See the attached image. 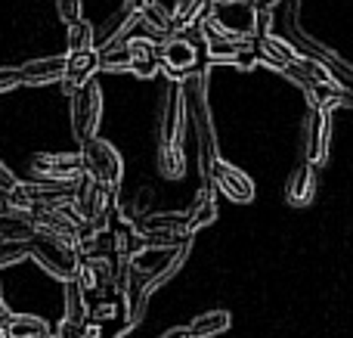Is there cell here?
I'll return each instance as SVG.
<instances>
[{"label": "cell", "instance_id": "cell-11", "mask_svg": "<svg viewBox=\"0 0 353 338\" xmlns=\"http://www.w3.org/2000/svg\"><path fill=\"white\" fill-rule=\"evenodd\" d=\"M28 171L34 180H53V183H78L84 177V159L78 152H37L31 155Z\"/></svg>", "mask_w": 353, "mask_h": 338}, {"label": "cell", "instance_id": "cell-23", "mask_svg": "<svg viewBox=\"0 0 353 338\" xmlns=\"http://www.w3.org/2000/svg\"><path fill=\"white\" fill-rule=\"evenodd\" d=\"M130 66H134V50H130L124 41L103 50V59H99V68H103V72L121 74V72H130Z\"/></svg>", "mask_w": 353, "mask_h": 338}, {"label": "cell", "instance_id": "cell-24", "mask_svg": "<svg viewBox=\"0 0 353 338\" xmlns=\"http://www.w3.org/2000/svg\"><path fill=\"white\" fill-rule=\"evenodd\" d=\"M65 41H68V53H74V50H90L97 47V28H93L87 19H78V22L65 25Z\"/></svg>", "mask_w": 353, "mask_h": 338}, {"label": "cell", "instance_id": "cell-27", "mask_svg": "<svg viewBox=\"0 0 353 338\" xmlns=\"http://www.w3.org/2000/svg\"><path fill=\"white\" fill-rule=\"evenodd\" d=\"M56 16H59L65 25L84 19V0H56Z\"/></svg>", "mask_w": 353, "mask_h": 338}, {"label": "cell", "instance_id": "cell-6", "mask_svg": "<svg viewBox=\"0 0 353 338\" xmlns=\"http://www.w3.org/2000/svg\"><path fill=\"white\" fill-rule=\"evenodd\" d=\"M115 199H118V190L105 183H97L84 174L74 186V205L72 208L78 211V217L84 223H93L97 230H105L112 223V215H115Z\"/></svg>", "mask_w": 353, "mask_h": 338}, {"label": "cell", "instance_id": "cell-31", "mask_svg": "<svg viewBox=\"0 0 353 338\" xmlns=\"http://www.w3.org/2000/svg\"><path fill=\"white\" fill-rule=\"evenodd\" d=\"M10 314H12V310H10V304L3 301V292H0V326H3V323L10 320Z\"/></svg>", "mask_w": 353, "mask_h": 338}, {"label": "cell", "instance_id": "cell-4", "mask_svg": "<svg viewBox=\"0 0 353 338\" xmlns=\"http://www.w3.org/2000/svg\"><path fill=\"white\" fill-rule=\"evenodd\" d=\"M186 97H183V81L168 78L159 93V109H155V137L159 146H183L186 137Z\"/></svg>", "mask_w": 353, "mask_h": 338}, {"label": "cell", "instance_id": "cell-26", "mask_svg": "<svg viewBox=\"0 0 353 338\" xmlns=\"http://www.w3.org/2000/svg\"><path fill=\"white\" fill-rule=\"evenodd\" d=\"M121 314V298H112V295H103L97 304L90 308V320H97V323H109V320H115V317Z\"/></svg>", "mask_w": 353, "mask_h": 338}, {"label": "cell", "instance_id": "cell-9", "mask_svg": "<svg viewBox=\"0 0 353 338\" xmlns=\"http://www.w3.org/2000/svg\"><path fill=\"white\" fill-rule=\"evenodd\" d=\"M205 56V43H201V34L189 37L186 31L183 34H168L165 41L159 43V59H161V72L168 78L183 81L186 74L199 72V59Z\"/></svg>", "mask_w": 353, "mask_h": 338}, {"label": "cell", "instance_id": "cell-12", "mask_svg": "<svg viewBox=\"0 0 353 338\" xmlns=\"http://www.w3.org/2000/svg\"><path fill=\"white\" fill-rule=\"evenodd\" d=\"M208 183H211L220 196H226L230 202H236V205H248L251 199H254V180H251L242 168L230 165V161H223V159L214 161Z\"/></svg>", "mask_w": 353, "mask_h": 338}, {"label": "cell", "instance_id": "cell-17", "mask_svg": "<svg viewBox=\"0 0 353 338\" xmlns=\"http://www.w3.org/2000/svg\"><path fill=\"white\" fill-rule=\"evenodd\" d=\"M214 186L211 183H201V190L195 192V199H192V205L186 208V227H189V233H199V230H205L208 223H214L217 221V199H214Z\"/></svg>", "mask_w": 353, "mask_h": 338}, {"label": "cell", "instance_id": "cell-29", "mask_svg": "<svg viewBox=\"0 0 353 338\" xmlns=\"http://www.w3.org/2000/svg\"><path fill=\"white\" fill-rule=\"evenodd\" d=\"M16 87H22V72L12 66H0V93H10Z\"/></svg>", "mask_w": 353, "mask_h": 338}, {"label": "cell", "instance_id": "cell-13", "mask_svg": "<svg viewBox=\"0 0 353 338\" xmlns=\"http://www.w3.org/2000/svg\"><path fill=\"white\" fill-rule=\"evenodd\" d=\"M68 59V68H65V78H62V93L72 97L78 87H84L87 81L97 78L99 68V59H103V50L99 47H90V50H74V53H65Z\"/></svg>", "mask_w": 353, "mask_h": 338}, {"label": "cell", "instance_id": "cell-20", "mask_svg": "<svg viewBox=\"0 0 353 338\" xmlns=\"http://www.w3.org/2000/svg\"><path fill=\"white\" fill-rule=\"evenodd\" d=\"M3 329L10 338H47L53 332V326L43 317H34V314H10Z\"/></svg>", "mask_w": 353, "mask_h": 338}, {"label": "cell", "instance_id": "cell-33", "mask_svg": "<svg viewBox=\"0 0 353 338\" xmlns=\"http://www.w3.org/2000/svg\"><path fill=\"white\" fill-rule=\"evenodd\" d=\"M47 338H59V335H53V332H50V335H47Z\"/></svg>", "mask_w": 353, "mask_h": 338}, {"label": "cell", "instance_id": "cell-14", "mask_svg": "<svg viewBox=\"0 0 353 338\" xmlns=\"http://www.w3.org/2000/svg\"><path fill=\"white\" fill-rule=\"evenodd\" d=\"M329 128H332V118L325 103H316V109L310 112L307 118V134H304V155L310 165H319L329 152Z\"/></svg>", "mask_w": 353, "mask_h": 338}, {"label": "cell", "instance_id": "cell-28", "mask_svg": "<svg viewBox=\"0 0 353 338\" xmlns=\"http://www.w3.org/2000/svg\"><path fill=\"white\" fill-rule=\"evenodd\" d=\"M19 186H22V180H19L16 174H12L10 168L3 165V161H0V196H6L12 202V196L19 192Z\"/></svg>", "mask_w": 353, "mask_h": 338}, {"label": "cell", "instance_id": "cell-3", "mask_svg": "<svg viewBox=\"0 0 353 338\" xmlns=\"http://www.w3.org/2000/svg\"><path fill=\"white\" fill-rule=\"evenodd\" d=\"M31 261H34L47 277L59 279V283L74 279L78 270H81V252L78 248H74L72 242L53 236V233H43V230H37V233L31 236Z\"/></svg>", "mask_w": 353, "mask_h": 338}, {"label": "cell", "instance_id": "cell-32", "mask_svg": "<svg viewBox=\"0 0 353 338\" xmlns=\"http://www.w3.org/2000/svg\"><path fill=\"white\" fill-rule=\"evenodd\" d=\"M0 338H10V335H6V329H3V326H0Z\"/></svg>", "mask_w": 353, "mask_h": 338}, {"label": "cell", "instance_id": "cell-30", "mask_svg": "<svg viewBox=\"0 0 353 338\" xmlns=\"http://www.w3.org/2000/svg\"><path fill=\"white\" fill-rule=\"evenodd\" d=\"M159 338H195V335L189 326H174V329H168V332H161Z\"/></svg>", "mask_w": 353, "mask_h": 338}, {"label": "cell", "instance_id": "cell-2", "mask_svg": "<svg viewBox=\"0 0 353 338\" xmlns=\"http://www.w3.org/2000/svg\"><path fill=\"white\" fill-rule=\"evenodd\" d=\"M199 25L230 41H254L261 31V10L254 0H211Z\"/></svg>", "mask_w": 353, "mask_h": 338}, {"label": "cell", "instance_id": "cell-5", "mask_svg": "<svg viewBox=\"0 0 353 338\" xmlns=\"http://www.w3.org/2000/svg\"><path fill=\"white\" fill-rule=\"evenodd\" d=\"M189 246H192V239L180 242V246H146L130 258V264H134L137 270L146 273L149 286H152V292H155V289H161L168 279H174L176 270L186 264Z\"/></svg>", "mask_w": 353, "mask_h": 338}, {"label": "cell", "instance_id": "cell-19", "mask_svg": "<svg viewBox=\"0 0 353 338\" xmlns=\"http://www.w3.org/2000/svg\"><path fill=\"white\" fill-rule=\"evenodd\" d=\"M62 301H65V314H62V320L74 323V326H84V323L90 320L87 292H84V286L78 283V277L68 279V283H62Z\"/></svg>", "mask_w": 353, "mask_h": 338}, {"label": "cell", "instance_id": "cell-22", "mask_svg": "<svg viewBox=\"0 0 353 338\" xmlns=\"http://www.w3.org/2000/svg\"><path fill=\"white\" fill-rule=\"evenodd\" d=\"M159 174L165 180H180L186 174V155H183V146H159Z\"/></svg>", "mask_w": 353, "mask_h": 338}, {"label": "cell", "instance_id": "cell-15", "mask_svg": "<svg viewBox=\"0 0 353 338\" xmlns=\"http://www.w3.org/2000/svg\"><path fill=\"white\" fill-rule=\"evenodd\" d=\"M65 68H68L65 56H37V59H28L25 66H19V72H22V84L43 87V84H56V81L62 84Z\"/></svg>", "mask_w": 353, "mask_h": 338}, {"label": "cell", "instance_id": "cell-8", "mask_svg": "<svg viewBox=\"0 0 353 338\" xmlns=\"http://www.w3.org/2000/svg\"><path fill=\"white\" fill-rule=\"evenodd\" d=\"M81 159H84V174L97 183H105L112 190H121L124 180V159L109 140L93 137V140L81 143Z\"/></svg>", "mask_w": 353, "mask_h": 338}, {"label": "cell", "instance_id": "cell-21", "mask_svg": "<svg viewBox=\"0 0 353 338\" xmlns=\"http://www.w3.org/2000/svg\"><path fill=\"white\" fill-rule=\"evenodd\" d=\"M232 326V317L230 310H205V314L192 317V323H189V329H192L195 338H214V335H223L226 329Z\"/></svg>", "mask_w": 353, "mask_h": 338}, {"label": "cell", "instance_id": "cell-10", "mask_svg": "<svg viewBox=\"0 0 353 338\" xmlns=\"http://www.w3.org/2000/svg\"><path fill=\"white\" fill-rule=\"evenodd\" d=\"M118 298H121V329H118V338L134 332L137 326L143 323L149 308V298H152V286H149V277L143 270H137L130 264L124 283L118 286Z\"/></svg>", "mask_w": 353, "mask_h": 338}, {"label": "cell", "instance_id": "cell-16", "mask_svg": "<svg viewBox=\"0 0 353 338\" xmlns=\"http://www.w3.org/2000/svg\"><path fill=\"white\" fill-rule=\"evenodd\" d=\"M254 47H257V56H261V62H267V66L279 68V72H285V68H292L294 62H298V50L292 47V43L285 41L282 34H273V31H263V34L254 37Z\"/></svg>", "mask_w": 353, "mask_h": 338}, {"label": "cell", "instance_id": "cell-25", "mask_svg": "<svg viewBox=\"0 0 353 338\" xmlns=\"http://www.w3.org/2000/svg\"><path fill=\"white\" fill-rule=\"evenodd\" d=\"M31 258V239H12V236H0V270L19 264V261Z\"/></svg>", "mask_w": 353, "mask_h": 338}, {"label": "cell", "instance_id": "cell-7", "mask_svg": "<svg viewBox=\"0 0 353 338\" xmlns=\"http://www.w3.org/2000/svg\"><path fill=\"white\" fill-rule=\"evenodd\" d=\"M72 106H68V118H72V137L78 143H87L99 137V124H103V87L99 81H87L84 87L72 93Z\"/></svg>", "mask_w": 353, "mask_h": 338}, {"label": "cell", "instance_id": "cell-18", "mask_svg": "<svg viewBox=\"0 0 353 338\" xmlns=\"http://www.w3.org/2000/svg\"><path fill=\"white\" fill-rule=\"evenodd\" d=\"M313 190H316V174H313L310 161H301L292 171L285 183V202L288 205H307L313 199Z\"/></svg>", "mask_w": 353, "mask_h": 338}, {"label": "cell", "instance_id": "cell-1", "mask_svg": "<svg viewBox=\"0 0 353 338\" xmlns=\"http://www.w3.org/2000/svg\"><path fill=\"white\" fill-rule=\"evenodd\" d=\"M183 97H186L189 128L195 130V161H199V174H201V183H208L214 161L220 159V149H217V137H214L211 109H208L205 74L201 72L186 74V78H183Z\"/></svg>", "mask_w": 353, "mask_h": 338}]
</instances>
